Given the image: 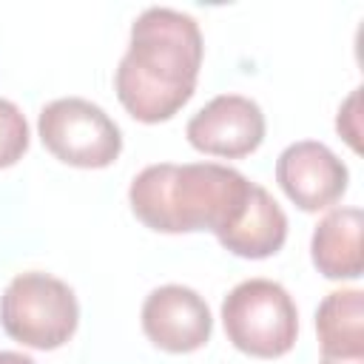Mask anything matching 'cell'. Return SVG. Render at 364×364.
Wrapping results in <instances>:
<instances>
[{"label": "cell", "mask_w": 364, "mask_h": 364, "mask_svg": "<svg viewBox=\"0 0 364 364\" xmlns=\"http://www.w3.org/2000/svg\"><path fill=\"white\" fill-rule=\"evenodd\" d=\"M284 239H287V216L279 208V202L259 185L245 216L219 245L242 259H267L282 250Z\"/></svg>", "instance_id": "cell-11"}, {"label": "cell", "mask_w": 364, "mask_h": 364, "mask_svg": "<svg viewBox=\"0 0 364 364\" xmlns=\"http://www.w3.org/2000/svg\"><path fill=\"white\" fill-rule=\"evenodd\" d=\"M358 100H361V88H355V91L344 100V105L338 108V117H336V128H338V134L350 142L353 151H361V145H358V136H361V125H358Z\"/></svg>", "instance_id": "cell-13"}, {"label": "cell", "mask_w": 364, "mask_h": 364, "mask_svg": "<svg viewBox=\"0 0 364 364\" xmlns=\"http://www.w3.org/2000/svg\"><path fill=\"white\" fill-rule=\"evenodd\" d=\"M28 151V122L11 100H0V168H11Z\"/></svg>", "instance_id": "cell-12"}, {"label": "cell", "mask_w": 364, "mask_h": 364, "mask_svg": "<svg viewBox=\"0 0 364 364\" xmlns=\"http://www.w3.org/2000/svg\"><path fill=\"white\" fill-rule=\"evenodd\" d=\"M142 333L165 353H193L210 341L213 316L193 287L162 284L142 301Z\"/></svg>", "instance_id": "cell-7"}, {"label": "cell", "mask_w": 364, "mask_h": 364, "mask_svg": "<svg viewBox=\"0 0 364 364\" xmlns=\"http://www.w3.org/2000/svg\"><path fill=\"white\" fill-rule=\"evenodd\" d=\"M321 364H364V293L333 290L316 310Z\"/></svg>", "instance_id": "cell-9"}, {"label": "cell", "mask_w": 364, "mask_h": 364, "mask_svg": "<svg viewBox=\"0 0 364 364\" xmlns=\"http://www.w3.org/2000/svg\"><path fill=\"white\" fill-rule=\"evenodd\" d=\"M0 364H37L31 355L23 353H11V350H0Z\"/></svg>", "instance_id": "cell-14"}, {"label": "cell", "mask_w": 364, "mask_h": 364, "mask_svg": "<svg viewBox=\"0 0 364 364\" xmlns=\"http://www.w3.org/2000/svg\"><path fill=\"white\" fill-rule=\"evenodd\" d=\"M256 182L228 165L188 162V165H148L128 188L134 216L159 233L210 230L222 242L245 216Z\"/></svg>", "instance_id": "cell-2"}, {"label": "cell", "mask_w": 364, "mask_h": 364, "mask_svg": "<svg viewBox=\"0 0 364 364\" xmlns=\"http://www.w3.org/2000/svg\"><path fill=\"white\" fill-rule=\"evenodd\" d=\"M202 54V31L191 14L145 9L131 26L128 51L114 74L122 108L148 125L171 119L193 97Z\"/></svg>", "instance_id": "cell-1"}, {"label": "cell", "mask_w": 364, "mask_h": 364, "mask_svg": "<svg viewBox=\"0 0 364 364\" xmlns=\"http://www.w3.org/2000/svg\"><path fill=\"white\" fill-rule=\"evenodd\" d=\"M276 182L296 208L307 213H318L336 205L347 193L350 173L347 165L324 142L301 139L279 154Z\"/></svg>", "instance_id": "cell-8"}, {"label": "cell", "mask_w": 364, "mask_h": 364, "mask_svg": "<svg viewBox=\"0 0 364 364\" xmlns=\"http://www.w3.org/2000/svg\"><path fill=\"white\" fill-rule=\"evenodd\" d=\"M185 136L202 154L242 159L262 145L264 114L250 97L219 94L188 119Z\"/></svg>", "instance_id": "cell-6"}, {"label": "cell", "mask_w": 364, "mask_h": 364, "mask_svg": "<svg viewBox=\"0 0 364 364\" xmlns=\"http://www.w3.org/2000/svg\"><path fill=\"white\" fill-rule=\"evenodd\" d=\"M361 208H336L313 230L310 256L324 279H358L364 270L361 259Z\"/></svg>", "instance_id": "cell-10"}, {"label": "cell", "mask_w": 364, "mask_h": 364, "mask_svg": "<svg viewBox=\"0 0 364 364\" xmlns=\"http://www.w3.org/2000/svg\"><path fill=\"white\" fill-rule=\"evenodd\" d=\"M222 324L236 350L253 358H279L296 344L299 310L279 282L247 279L225 296Z\"/></svg>", "instance_id": "cell-4"}, {"label": "cell", "mask_w": 364, "mask_h": 364, "mask_svg": "<svg viewBox=\"0 0 364 364\" xmlns=\"http://www.w3.org/2000/svg\"><path fill=\"white\" fill-rule=\"evenodd\" d=\"M0 324L23 347L57 350L77 333L80 304L63 279L28 270L6 284L0 296Z\"/></svg>", "instance_id": "cell-3"}, {"label": "cell", "mask_w": 364, "mask_h": 364, "mask_svg": "<svg viewBox=\"0 0 364 364\" xmlns=\"http://www.w3.org/2000/svg\"><path fill=\"white\" fill-rule=\"evenodd\" d=\"M37 131L43 145L74 168H108L122 151L119 125L82 97L48 102L37 117Z\"/></svg>", "instance_id": "cell-5"}]
</instances>
